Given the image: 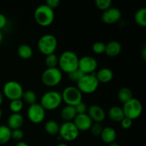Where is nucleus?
I'll return each mask as SVG.
<instances>
[{
	"instance_id": "obj_1",
	"label": "nucleus",
	"mask_w": 146,
	"mask_h": 146,
	"mask_svg": "<svg viewBox=\"0 0 146 146\" xmlns=\"http://www.w3.org/2000/svg\"><path fill=\"white\" fill-rule=\"evenodd\" d=\"M79 58L72 51H65L58 57V66L61 72L69 74L78 68Z\"/></svg>"
},
{
	"instance_id": "obj_2",
	"label": "nucleus",
	"mask_w": 146,
	"mask_h": 146,
	"mask_svg": "<svg viewBox=\"0 0 146 146\" xmlns=\"http://www.w3.org/2000/svg\"><path fill=\"white\" fill-rule=\"evenodd\" d=\"M34 19L37 24L43 27L51 25L55 19L54 10L44 4L38 6L34 11Z\"/></svg>"
},
{
	"instance_id": "obj_3",
	"label": "nucleus",
	"mask_w": 146,
	"mask_h": 146,
	"mask_svg": "<svg viewBox=\"0 0 146 146\" xmlns=\"http://www.w3.org/2000/svg\"><path fill=\"white\" fill-rule=\"evenodd\" d=\"M62 98L59 92L56 91H49L42 95L40 99V105L45 111H54L61 106Z\"/></svg>"
},
{
	"instance_id": "obj_4",
	"label": "nucleus",
	"mask_w": 146,
	"mask_h": 146,
	"mask_svg": "<svg viewBox=\"0 0 146 146\" xmlns=\"http://www.w3.org/2000/svg\"><path fill=\"white\" fill-rule=\"evenodd\" d=\"M76 87L81 94H91L98 89L99 82L96 77V72L91 74H85L78 82Z\"/></svg>"
},
{
	"instance_id": "obj_5",
	"label": "nucleus",
	"mask_w": 146,
	"mask_h": 146,
	"mask_svg": "<svg viewBox=\"0 0 146 146\" xmlns=\"http://www.w3.org/2000/svg\"><path fill=\"white\" fill-rule=\"evenodd\" d=\"M58 46L56 37L51 34H46L38 39L37 48L40 53L45 56L54 54Z\"/></svg>"
},
{
	"instance_id": "obj_6",
	"label": "nucleus",
	"mask_w": 146,
	"mask_h": 146,
	"mask_svg": "<svg viewBox=\"0 0 146 146\" xmlns=\"http://www.w3.org/2000/svg\"><path fill=\"white\" fill-rule=\"evenodd\" d=\"M63 74L58 68H47L41 75L42 84L47 87H54L62 81Z\"/></svg>"
},
{
	"instance_id": "obj_7",
	"label": "nucleus",
	"mask_w": 146,
	"mask_h": 146,
	"mask_svg": "<svg viewBox=\"0 0 146 146\" xmlns=\"http://www.w3.org/2000/svg\"><path fill=\"white\" fill-rule=\"evenodd\" d=\"M61 95L62 101H64L67 106H76L83 101V94L76 86H70L66 87L63 90Z\"/></svg>"
},
{
	"instance_id": "obj_8",
	"label": "nucleus",
	"mask_w": 146,
	"mask_h": 146,
	"mask_svg": "<svg viewBox=\"0 0 146 146\" xmlns=\"http://www.w3.org/2000/svg\"><path fill=\"white\" fill-rule=\"evenodd\" d=\"M125 117L133 120L137 119L143 112V105L138 99L133 98L128 102L123 104L122 107Z\"/></svg>"
},
{
	"instance_id": "obj_9",
	"label": "nucleus",
	"mask_w": 146,
	"mask_h": 146,
	"mask_svg": "<svg viewBox=\"0 0 146 146\" xmlns=\"http://www.w3.org/2000/svg\"><path fill=\"white\" fill-rule=\"evenodd\" d=\"M24 91L22 86L15 81H7L3 87V94L10 101L21 99Z\"/></svg>"
},
{
	"instance_id": "obj_10",
	"label": "nucleus",
	"mask_w": 146,
	"mask_h": 146,
	"mask_svg": "<svg viewBox=\"0 0 146 146\" xmlns=\"http://www.w3.org/2000/svg\"><path fill=\"white\" fill-rule=\"evenodd\" d=\"M79 132L78 128L76 127L74 123L72 122H64L59 128L58 135L61 139L65 141L71 142L76 139L79 135Z\"/></svg>"
},
{
	"instance_id": "obj_11",
	"label": "nucleus",
	"mask_w": 146,
	"mask_h": 146,
	"mask_svg": "<svg viewBox=\"0 0 146 146\" xmlns=\"http://www.w3.org/2000/svg\"><path fill=\"white\" fill-rule=\"evenodd\" d=\"M27 117L32 123H41L45 119L46 111L39 104L36 103L29 106L27 110Z\"/></svg>"
},
{
	"instance_id": "obj_12",
	"label": "nucleus",
	"mask_w": 146,
	"mask_h": 146,
	"mask_svg": "<svg viewBox=\"0 0 146 146\" xmlns=\"http://www.w3.org/2000/svg\"><path fill=\"white\" fill-rule=\"evenodd\" d=\"M98 67L96 59L91 56H85L79 58L78 69L84 74H91L96 72Z\"/></svg>"
},
{
	"instance_id": "obj_13",
	"label": "nucleus",
	"mask_w": 146,
	"mask_h": 146,
	"mask_svg": "<svg viewBox=\"0 0 146 146\" xmlns=\"http://www.w3.org/2000/svg\"><path fill=\"white\" fill-rule=\"evenodd\" d=\"M122 14L120 9L115 7H111L108 9L103 11L101 20L106 24H113L121 20Z\"/></svg>"
},
{
	"instance_id": "obj_14",
	"label": "nucleus",
	"mask_w": 146,
	"mask_h": 146,
	"mask_svg": "<svg viewBox=\"0 0 146 146\" xmlns=\"http://www.w3.org/2000/svg\"><path fill=\"white\" fill-rule=\"evenodd\" d=\"M87 114L91 118L93 122L98 123H102L106 119V116L104 108L100 106L95 105V104L88 107Z\"/></svg>"
},
{
	"instance_id": "obj_15",
	"label": "nucleus",
	"mask_w": 146,
	"mask_h": 146,
	"mask_svg": "<svg viewBox=\"0 0 146 146\" xmlns=\"http://www.w3.org/2000/svg\"><path fill=\"white\" fill-rule=\"evenodd\" d=\"M73 123L79 131H89L94 122L88 114L84 113L77 114Z\"/></svg>"
},
{
	"instance_id": "obj_16",
	"label": "nucleus",
	"mask_w": 146,
	"mask_h": 146,
	"mask_svg": "<svg viewBox=\"0 0 146 146\" xmlns=\"http://www.w3.org/2000/svg\"><path fill=\"white\" fill-rule=\"evenodd\" d=\"M24 117L20 113H11L7 119V126L12 131L20 129L24 124Z\"/></svg>"
},
{
	"instance_id": "obj_17",
	"label": "nucleus",
	"mask_w": 146,
	"mask_h": 146,
	"mask_svg": "<svg viewBox=\"0 0 146 146\" xmlns=\"http://www.w3.org/2000/svg\"><path fill=\"white\" fill-rule=\"evenodd\" d=\"M122 50L121 44L117 41H111L106 44L105 54L109 57H115L119 55Z\"/></svg>"
},
{
	"instance_id": "obj_18",
	"label": "nucleus",
	"mask_w": 146,
	"mask_h": 146,
	"mask_svg": "<svg viewBox=\"0 0 146 146\" xmlns=\"http://www.w3.org/2000/svg\"><path fill=\"white\" fill-rule=\"evenodd\" d=\"M100 137L103 142L109 145V144L115 142L117 137L116 131L112 127H106V128H103L102 133H101Z\"/></svg>"
},
{
	"instance_id": "obj_19",
	"label": "nucleus",
	"mask_w": 146,
	"mask_h": 146,
	"mask_svg": "<svg viewBox=\"0 0 146 146\" xmlns=\"http://www.w3.org/2000/svg\"><path fill=\"white\" fill-rule=\"evenodd\" d=\"M77 113L74 106H66L60 112V117L64 122H72L76 116Z\"/></svg>"
},
{
	"instance_id": "obj_20",
	"label": "nucleus",
	"mask_w": 146,
	"mask_h": 146,
	"mask_svg": "<svg viewBox=\"0 0 146 146\" xmlns=\"http://www.w3.org/2000/svg\"><path fill=\"white\" fill-rule=\"evenodd\" d=\"M96 77L99 84H106L112 81L113 78V72L108 68H102L98 72L96 73Z\"/></svg>"
},
{
	"instance_id": "obj_21",
	"label": "nucleus",
	"mask_w": 146,
	"mask_h": 146,
	"mask_svg": "<svg viewBox=\"0 0 146 146\" xmlns=\"http://www.w3.org/2000/svg\"><path fill=\"white\" fill-rule=\"evenodd\" d=\"M108 115L111 121L116 123H121V121L125 118L122 108L117 106H114L109 108Z\"/></svg>"
},
{
	"instance_id": "obj_22",
	"label": "nucleus",
	"mask_w": 146,
	"mask_h": 146,
	"mask_svg": "<svg viewBox=\"0 0 146 146\" xmlns=\"http://www.w3.org/2000/svg\"><path fill=\"white\" fill-rule=\"evenodd\" d=\"M17 54L22 59H29L33 55V49L28 44H21L17 48Z\"/></svg>"
},
{
	"instance_id": "obj_23",
	"label": "nucleus",
	"mask_w": 146,
	"mask_h": 146,
	"mask_svg": "<svg viewBox=\"0 0 146 146\" xmlns=\"http://www.w3.org/2000/svg\"><path fill=\"white\" fill-rule=\"evenodd\" d=\"M60 125L54 120H49L46 121L44 125V130L48 134L51 135H58L59 132Z\"/></svg>"
},
{
	"instance_id": "obj_24",
	"label": "nucleus",
	"mask_w": 146,
	"mask_h": 146,
	"mask_svg": "<svg viewBox=\"0 0 146 146\" xmlns=\"http://www.w3.org/2000/svg\"><path fill=\"white\" fill-rule=\"evenodd\" d=\"M11 130L7 125H0V145L7 144L11 138Z\"/></svg>"
},
{
	"instance_id": "obj_25",
	"label": "nucleus",
	"mask_w": 146,
	"mask_h": 146,
	"mask_svg": "<svg viewBox=\"0 0 146 146\" xmlns=\"http://www.w3.org/2000/svg\"><path fill=\"white\" fill-rule=\"evenodd\" d=\"M117 96H118V100L121 103H123V104L128 102V101H130V100L133 98L132 91L129 88H127V87H123V88H121L118 92Z\"/></svg>"
},
{
	"instance_id": "obj_26",
	"label": "nucleus",
	"mask_w": 146,
	"mask_h": 146,
	"mask_svg": "<svg viewBox=\"0 0 146 146\" xmlns=\"http://www.w3.org/2000/svg\"><path fill=\"white\" fill-rule=\"evenodd\" d=\"M134 20L138 26L145 27L146 26V9L141 8L138 9L134 15Z\"/></svg>"
},
{
	"instance_id": "obj_27",
	"label": "nucleus",
	"mask_w": 146,
	"mask_h": 146,
	"mask_svg": "<svg viewBox=\"0 0 146 146\" xmlns=\"http://www.w3.org/2000/svg\"><path fill=\"white\" fill-rule=\"evenodd\" d=\"M21 99H22L23 102L31 106L34 104H36L37 96L34 91L27 90V91H24V94H23Z\"/></svg>"
},
{
	"instance_id": "obj_28",
	"label": "nucleus",
	"mask_w": 146,
	"mask_h": 146,
	"mask_svg": "<svg viewBox=\"0 0 146 146\" xmlns=\"http://www.w3.org/2000/svg\"><path fill=\"white\" fill-rule=\"evenodd\" d=\"M9 107L12 113H20L24 108V102L21 99L11 101Z\"/></svg>"
},
{
	"instance_id": "obj_29",
	"label": "nucleus",
	"mask_w": 146,
	"mask_h": 146,
	"mask_svg": "<svg viewBox=\"0 0 146 146\" xmlns=\"http://www.w3.org/2000/svg\"><path fill=\"white\" fill-rule=\"evenodd\" d=\"M58 64V57L56 54H49L46 56L45 64L47 68H56Z\"/></svg>"
},
{
	"instance_id": "obj_30",
	"label": "nucleus",
	"mask_w": 146,
	"mask_h": 146,
	"mask_svg": "<svg viewBox=\"0 0 146 146\" xmlns=\"http://www.w3.org/2000/svg\"><path fill=\"white\" fill-rule=\"evenodd\" d=\"M95 4L98 9L104 11L111 8L112 1L111 0H96Z\"/></svg>"
},
{
	"instance_id": "obj_31",
	"label": "nucleus",
	"mask_w": 146,
	"mask_h": 146,
	"mask_svg": "<svg viewBox=\"0 0 146 146\" xmlns=\"http://www.w3.org/2000/svg\"><path fill=\"white\" fill-rule=\"evenodd\" d=\"M106 44L102 41H96L92 46V51L96 54H102L105 53Z\"/></svg>"
},
{
	"instance_id": "obj_32",
	"label": "nucleus",
	"mask_w": 146,
	"mask_h": 146,
	"mask_svg": "<svg viewBox=\"0 0 146 146\" xmlns=\"http://www.w3.org/2000/svg\"><path fill=\"white\" fill-rule=\"evenodd\" d=\"M84 75H85V74L78 68V69L75 70V71L68 74V78L71 81L77 83Z\"/></svg>"
},
{
	"instance_id": "obj_33",
	"label": "nucleus",
	"mask_w": 146,
	"mask_h": 146,
	"mask_svg": "<svg viewBox=\"0 0 146 146\" xmlns=\"http://www.w3.org/2000/svg\"><path fill=\"white\" fill-rule=\"evenodd\" d=\"M103 128H103L101 123H93L92 125H91V128H90L91 135L94 137H100L101 133H102Z\"/></svg>"
},
{
	"instance_id": "obj_34",
	"label": "nucleus",
	"mask_w": 146,
	"mask_h": 146,
	"mask_svg": "<svg viewBox=\"0 0 146 146\" xmlns=\"http://www.w3.org/2000/svg\"><path fill=\"white\" fill-rule=\"evenodd\" d=\"M24 131L20 128V129H15L11 131V138L17 141H21V140L24 138Z\"/></svg>"
},
{
	"instance_id": "obj_35",
	"label": "nucleus",
	"mask_w": 146,
	"mask_h": 146,
	"mask_svg": "<svg viewBox=\"0 0 146 146\" xmlns=\"http://www.w3.org/2000/svg\"><path fill=\"white\" fill-rule=\"evenodd\" d=\"M74 107H75L77 114L87 113L88 106H87V105L84 102V101H81V103H79L78 105H76Z\"/></svg>"
},
{
	"instance_id": "obj_36",
	"label": "nucleus",
	"mask_w": 146,
	"mask_h": 146,
	"mask_svg": "<svg viewBox=\"0 0 146 146\" xmlns=\"http://www.w3.org/2000/svg\"><path fill=\"white\" fill-rule=\"evenodd\" d=\"M132 120L130 119V118H126V117H125V118L121 121V125L123 129H129V128L132 126Z\"/></svg>"
},
{
	"instance_id": "obj_37",
	"label": "nucleus",
	"mask_w": 146,
	"mask_h": 146,
	"mask_svg": "<svg viewBox=\"0 0 146 146\" xmlns=\"http://www.w3.org/2000/svg\"><path fill=\"white\" fill-rule=\"evenodd\" d=\"M60 4L59 0H47L46 1V5L48 6L49 8H51V9L54 10V9L57 8L58 7Z\"/></svg>"
},
{
	"instance_id": "obj_38",
	"label": "nucleus",
	"mask_w": 146,
	"mask_h": 146,
	"mask_svg": "<svg viewBox=\"0 0 146 146\" xmlns=\"http://www.w3.org/2000/svg\"><path fill=\"white\" fill-rule=\"evenodd\" d=\"M7 24V19L5 15L0 13V31L1 29H4Z\"/></svg>"
},
{
	"instance_id": "obj_39",
	"label": "nucleus",
	"mask_w": 146,
	"mask_h": 146,
	"mask_svg": "<svg viewBox=\"0 0 146 146\" xmlns=\"http://www.w3.org/2000/svg\"><path fill=\"white\" fill-rule=\"evenodd\" d=\"M15 146H29V145L26 142L21 141H19V142L16 144Z\"/></svg>"
},
{
	"instance_id": "obj_40",
	"label": "nucleus",
	"mask_w": 146,
	"mask_h": 146,
	"mask_svg": "<svg viewBox=\"0 0 146 146\" xmlns=\"http://www.w3.org/2000/svg\"><path fill=\"white\" fill-rule=\"evenodd\" d=\"M141 55H142V57H143V58L144 61H145L146 60V48H145V46H144V48H143L142 54H141Z\"/></svg>"
},
{
	"instance_id": "obj_41",
	"label": "nucleus",
	"mask_w": 146,
	"mask_h": 146,
	"mask_svg": "<svg viewBox=\"0 0 146 146\" xmlns=\"http://www.w3.org/2000/svg\"><path fill=\"white\" fill-rule=\"evenodd\" d=\"M3 100H4V96H3L2 93L0 91V106H1V104H2Z\"/></svg>"
},
{
	"instance_id": "obj_42",
	"label": "nucleus",
	"mask_w": 146,
	"mask_h": 146,
	"mask_svg": "<svg viewBox=\"0 0 146 146\" xmlns=\"http://www.w3.org/2000/svg\"><path fill=\"white\" fill-rule=\"evenodd\" d=\"M108 146H120V145H119V144L117 143L113 142V143H112L109 144V145H108Z\"/></svg>"
},
{
	"instance_id": "obj_43",
	"label": "nucleus",
	"mask_w": 146,
	"mask_h": 146,
	"mask_svg": "<svg viewBox=\"0 0 146 146\" xmlns=\"http://www.w3.org/2000/svg\"><path fill=\"white\" fill-rule=\"evenodd\" d=\"M2 40H3V34H2V33H1V31H0V44L1 43Z\"/></svg>"
},
{
	"instance_id": "obj_44",
	"label": "nucleus",
	"mask_w": 146,
	"mask_h": 146,
	"mask_svg": "<svg viewBox=\"0 0 146 146\" xmlns=\"http://www.w3.org/2000/svg\"><path fill=\"white\" fill-rule=\"evenodd\" d=\"M56 146H68V145H67V144H66V143H59V144H58V145H56Z\"/></svg>"
},
{
	"instance_id": "obj_45",
	"label": "nucleus",
	"mask_w": 146,
	"mask_h": 146,
	"mask_svg": "<svg viewBox=\"0 0 146 146\" xmlns=\"http://www.w3.org/2000/svg\"><path fill=\"white\" fill-rule=\"evenodd\" d=\"M1 117H2V111H1V109L0 108V119L1 118Z\"/></svg>"
}]
</instances>
